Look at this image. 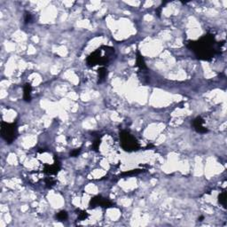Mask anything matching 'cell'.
I'll return each mask as SVG.
<instances>
[{"instance_id":"10","label":"cell","mask_w":227,"mask_h":227,"mask_svg":"<svg viewBox=\"0 0 227 227\" xmlns=\"http://www.w3.org/2000/svg\"><path fill=\"white\" fill-rule=\"evenodd\" d=\"M98 73H99V83H103L107 76V69L105 67H101L98 70Z\"/></svg>"},{"instance_id":"4","label":"cell","mask_w":227,"mask_h":227,"mask_svg":"<svg viewBox=\"0 0 227 227\" xmlns=\"http://www.w3.org/2000/svg\"><path fill=\"white\" fill-rule=\"evenodd\" d=\"M120 141L124 151L133 152L140 149V146L138 140L126 130H122L120 132Z\"/></svg>"},{"instance_id":"12","label":"cell","mask_w":227,"mask_h":227,"mask_svg":"<svg viewBox=\"0 0 227 227\" xmlns=\"http://www.w3.org/2000/svg\"><path fill=\"white\" fill-rule=\"evenodd\" d=\"M69 215H68V213L62 210V211H59L58 214L56 215V218L58 219L59 221H66L68 219Z\"/></svg>"},{"instance_id":"19","label":"cell","mask_w":227,"mask_h":227,"mask_svg":"<svg viewBox=\"0 0 227 227\" xmlns=\"http://www.w3.org/2000/svg\"><path fill=\"white\" fill-rule=\"evenodd\" d=\"M203 218H204L203 216H201V217L199 218V221H202V219H203Z\"/></svg>"},{"instance_id":"2","label":"cell","mask_w":227,"mask_h":227,"mask_svg":"<svg viewBox=\"0 0 227 227\" xmlns=\"http://www.w3.org/2000/svg\"><path fill=\"white\" fill-rule=\"evenodd\" d=\"M114 53H115V49L112 47L107 46L105 54H103L102 47L99 48L91 55L88 56V58L86 59L87 66L88 67H93L95 65H101V66L107 65L110 62Z\"/></svg>"},{"instance_id":"16","label":"cell","mask_w":227,"mask_h":227,"mask_svg":"<svg viewBox=\"0 0 227 227\" xmlns=\"http://www.w3.org/2000/svg\"><path fill=\"white\" fill-rule=\"evenodd\" d=\"M88 213L86 211H81V213H79V215H78V220H85L86 218L88 217Z\"/></svg>"},{"instance_id":"6","label":"cell","mask_w":227,"mask_h":227,"mask_svg":"<svg viewBox=\"0 0 227 227\" xmlns=\"http://www.w3.org/2000/svg\"><path fill=\"white\" fill-rule=\"evenodd\" d=\"M55 162L53 165H49V164H45V169H44V173L47 175H56L59 171L60 169V163L59 161L56 160V158L54 157Z\"/></svg>"},{"instance_id":"3","label":"cell","mask_w":227,"mask_h":227,"mask_svg":"<svg viewBox=\"0 0 227 227\" xmlns=\"http://www.w3.org/2000/svg\"><path fill=\"white\" fill-rule=\"evenodd\" d=\"M1 137L7 144H12L18 137V128L16 122H3L1 123Z\"/></svg>"},{"instance_id":"8","label":"cell","mask_w":227,"mask_h":227,"mask_svg":"<svg viewBox=\"0 0 227 227\" xmlns=\"http://www.w3.org/2000/svg\"><path fill=\"white\" fill-rule=\"evenodd\" d=\"M136 66L139 68L140 71H143V70L147 69V67H146V62H145V59L143 58V56L141 55V53H140V51L137 52V57H136Z\"/></svg>"},{"instance_id":"9","label":"cell","mask_w":227,"mask_h":227,"mask_svg":"<svg viewBox=\"0 0 227 227\" xmlns=\"http://www.w3.org/2000/svg\"><path fill=\"white\" fill-rule=\"evenodd\" d=\"M31 92H32V87L30 83H26L23 87V99L26 102L31 101Z\"/></svg>"},{"instance_id":"17","label":"cell","mask_w":227,"mask_h":227,"mask_svg":"<svg viewBox=\"0 0 227 227\" xmlns=\"http://www.w3.org/2000/svg\"><path fill=\"white\" fill-rule=\"evenodd\" d=\"M99 145H100V140H99V139H97V140L93 142V144H92V149H93L94 151L98 152Z\"/></svg>"},{"instance_id":"1","label":"cell","mask_w":227,"mask_h":227,"mask_svg":"<svg viewBox=\"0 0 227 227\" xmlns=\"http://www.w3.org/2000/svg\"><path fill=\"white\" fill-rule=\"evenodd\" d=\"M187 47L203 60H210L221 50V45L215 42V37L211 34H207L197 41H191Z\"/></svg>"},{"instance_id":"11","label":"cell","mask_w":227,"mask_h":227,"mask_svg":"<svg viewBox=\"0 0 227 227\" xmlns=\"http://www.w3.org/2000/svg\"><path fill=\"white\" fill-rule=\"evenodd\" d=\"M218 201L219 203L222 204L225 208H226V192L224 191L218 195Z\"/></svg>"},{"instance_id":"7","label":"cell","mask_w":227,"mask_h":227,"mask_svg":"<svg viewBox=\"0 0 227 227\" xmlns=\"http://www.w3.org/2000/svg\"><path fill=\"white\" fill-rule=\"evenodd\" d=\"M203 123H204V120L201 116L196 117V118L193 120V122H192L193 127L195 129V130H196L197 132H199V133H207V132L209 131L208 129L205 128L203 126Z\"/></svg>"},{"instance_id":"15","label":"cell","mask_w":227,"mask_h":227,"mask_svg":"<svg viewBox=\"0 0 227 227\" xmlns=\"http://www.w3.org/2000/svg\"><path fill=\"white\" fill-rule=\"evenodd\" d=\"M142 170L141 169H132L131 171H127V172H124V173H122V176H130V175H136V174H139L140 173Z\"/></svg>"},{"instance_id":"13","label":"cell","mask_w":227,"mask_h":227,"mask_svg":"<svg viewBox=\"0 0 227 227\" xmlns=\"http://www.w3.org/2000/svg\"><path fill=\"white\" fill-rule=\"evenodd\" d=\"M45 185H46L47 188L53 187L55 185V183H56V181L54 180L53 177H47V178L45 179Z\"/></svg>"},{"instance_id":"14","label":"cell","mask_w":227,"mask_h":227,"mask_svg":"<svg viewBox=\"0 0 227 227\" xmlns=\"http://www.w3.org/2000/svg\"><path fill=\"white\" fill-rule=\"evenodd\" d=\"M33 20V17H32V14L29 12H25V14H24V21H25V24L30 23Z\"/></svg>"},{"instance_id":"18","label":"cell","mask_w":227,"mask_h":227,"mask_svg":"<svg viewBox=\"0 0 227 227\" xmlns=\"http://www.w3.org/2000/svg\"><path fill=\"white\" fill-rule=\"evenodd\" d=\"M81 153V147L80 148H76L75 150H73L72 152H70V156H72V157H76V156H78V154Z\"/></svg>"},{"instance_id":"5","label":"cell","mask_w":227,"mask_h":227,"mask_svg":"<svg viewBox=\"0 0 227 227\" xmlns=\"http://www.w3.org/2000/svg\"><path fill=\"white\" fill-rule=\"evenodd\" d=\"M89 205H90V209H94L97 206H100L102 208H110L114 206V203L108 199L103 198L101 196H96L91 200Z\"/></svg>"}]
</instances>
